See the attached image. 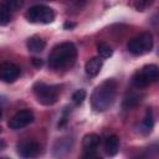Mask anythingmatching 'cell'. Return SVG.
Wrapping results in <instances>:
<instances>
[{"label":"cell","instance_id":"3957f363","mask_svg":"<svg viewBox=\"0 0 159 159\" xmlns=\"http://www.w3.org/2000/svg\"><path fill=\"white\" fill-rule=\"evenodd\" d=\"M32 92L39 103H41L42 106H52L58 99L60 86L46 84L43 82H36L32 86Z\"/></svg>","mask_w":159,"mask_h":159},{"label":"cell","instance_id":"52a82bcc","mask_svg":"<svg viewBox=\"0 0 159 159\" xmlns=\"http://www.w3.org/2000/svg\"><path fill=\"white\" fill-rule=\"evenodd\" d=\"M32 122H34V113L29 109H24V111L17 112L9 120V127L12 130H17V129H21V128L29 125Z\"/></svg>","mask_w":159,"mask_h":159},{"label":"cell","instance_id":"9c48e42d","mask_svg":"<svg viewBox=\"0 0 159 159\" xmlns=\"http://www.w3.org/2000/svg\"><path fill=\"white\" fill-rule=\"evenodd\" d=\"M40 153V145L35 140H26L19 144V154L22 158H35Z\"/></svg>","mask_w":159,"mask_h":159},{"label":"cell","instance_id":"ffe728a7","mask_svg":"<svg viewBox=\"0 0 159 159\" xmlns=\"http://www.w3.org/2000/svg\"><path fill=\"white\" fill-rule=\"evenodd\" d=\"M31 62H32V65H34V66H36V67H41V66L43 65V61H42V60H40V58H32V60H31Z\"/></svg>","mask_w":159,"mask_h":159},{"label":"cell","instance_id":"cb8c5ba5","mask_svg":"<svg viewBox=\"0 0 159 159\" xmlns=\"http://www.w3.org/2000/svg\"><path fill=\"white\" fill-rule=\"evenodd\" d=\"M142 1H148V0H142Z\"/></svg>","mask_w":159,"mask_h":159},{"label":"cell","instance_id":"603a6c76","mask_svg":"<svg viewBox=\"0 0 159 159\" xmlns=\"http://www.w3.org/2000/svg\"><path fill=\"white\" fill-rule=\"evenodd\" d=\"M1 116H2V113H1V109H0V118H1Z\"/></svg>","mask_w":159,"mask_h":159},{"label":"cell","instance_id":"44dd1931","mask_svg":"<svg viewBox=\"0 0 159 159\" xmlns=\"http://www.w3.org/2000/svg\"><path fill=\"white\" fill-rule=\"evenodd\" d=\"M75 26H76V24H75V22H71V21H67V22L63 24V27L67 29V30H71V29H73Z\"/></svg>","mask_w":159,"mask_h":159},{"label":"cell","instance_id":"4fadbf2b","mask_svg":"<svg viewBox=\"0 0 159 159\" xmlns=\"http://www.w3.org/2000/svg\"><path fill=\"white\" fill-rule=\"evenodd\" d=\"M99 142H101V138L98 134L96 133H89V134H86L82 139V145L84 149H96L98 145H99Z\"/></svg>","mask_w":159,"mask_h":159},{"label":"cell","instance_id":"ba28073f","mask_svg":"<svg viewBox=\"0 0 159 159\" xmlns=\"http://www.w3.org/2000/svg\"><path fill=\"white\" fill-rule=\"evenodd\" d=\"M20 76V68L10 62L0 65V80L4 82H14Z\"/></svg>","mask_w":159,"mask_h":159},{"label":"cell","instance_id":"8fae6325","mask_svg":"<svg viewBox=\"0 0 159 159\" xmlns=\"http://www.w3.org/2000/svg\"><path fill=\"white\" fill-rule=\"evenodd\" d=\"M26 46H27V50H29L30 52L39 53V52H41V51L45 48L46 42H45V40H42L40 36H32V37H30V39L27 40Z\"/></svg>","mask_w":159,"mask_h":159},{"label":"cell","instance_id":"277c9868","mask_svg":"<svg viewBox=\"0 0 159 159\" xmlns=\"http://www.w3.org/2000/svg\"><path fill=\"white\" fill-rule=\"evenodd\" d=\"M159 78V70L157 65H145L142 70L134 73L132 83L135 88H145L149 84L157 82Z\"/></svg>","mask_w":159,"mask_h":159},{"label":"cell","instance_id":"d4e9b609","mask_svg":"<svg viewBox=\"0 0 159 159\" xmlns=\"http://www.w3.org/2000/svg\"><path fill=\"white\" fill-rule=\"evenodd\" d=\"M0 132H1V128H0Z\"/></svg>","mask_w":159,"mask_h":159},{"label":"cell","instance_id":"6da1fadb","mask_svg":"<svg viewBox=\"0 0 159 159\" xmlns=\"http://www.w3.org/2000/svg\"><path fill=\"white\" fill-rule=\"evenodd\" d=\"M117 82L113 78H108L98 84L92 96H91V106L96 112H104L109 109L117 96Z\"/></svg>","mask_w":159,"mask_h":159},{"label":"cell","instance_id":"5bb4252c","mask_svg":"<svg viewBox=\"0 0 159 159\" xmlns=\"http://www.w3.org/2000/svg\"><path fill=\"white\" fill-rule=\"evenodd\" d=\"M140 101H142V96H140V94H138V93H135V92L128 93V94L125 96L124 101H123V107L127 108V109H129V108L137 106Z\"/></svg>","mask_w":159,"mask_h":159},{"label":"cell","instance_id":"2e32d148","mask_svg":"<svg viewBox=\"0 0 159 159\" xmlns=\"http://www.w3.org/2000/svg\"><path fill=\"white\" fill-rule=\"evenodd\" d=\"M11 16H12V12L4 4L0 2V25L1 26L7 25L11 21Z\"/></svg>","mask_w":159,"mask_h":159},{"label":"cell","instance_id":"7a4b0ae2","mask_svg":"<svg viewBox=\"0 0 159 159\" xmlns=\"http://www.w3.org/2000/svg\"><path fill=\"white\" fill-rule=\"evenodd\" d=\"M77 57V48L72 42H62L55 46L48 56V66L52 70L71 67Z\"/></svg>","mask_w":159,"mask_h":159},{"label":"cell","instance_id":"7c38bea8","mask_svg":"<svg viewBox=\"0 0 159 159\" xmlns=\"http://www.w3.org/2000/svg\"><path fill=\"white\" fill-rule=\"evenodd\" d=\"M104 148H106V153L109 157L116 155L119 149V138L117 135H109L104 143Z\"/></svg>","mask_w":159,"mask_h":159},{"label":"cell","instance_id":"7402d4cb","mask_svg":"<svg viewBox=\"0 0 159 159\" xmlns=\"http://www.w3.org/2000/svg\"><path fill=\"white\" fill-rule=\"evenodd\" d=\"M4 147H5V143H4L2 140H0V150H1V149H2Z\"/></svg>","mask_w":159,"mask_h":159},{"label":"cell","instance_id":"d6986e66","mask_svg":"<svg viewBox=\"0 0 159 159\" xmlns=\"http://www.w3.org/2000/svg\"><path fill=\"white\" fill-rule=\"evenodd\" d=\"M84 98H86V91L84 89H77L76 92H73V94H72V101H73V103L76 104V106H80L83 101H84Z\"/></svg>","mask_w":159,"mask_h":159},{"label":"cell","instance_id":"30bf717a","mask_svg":"<svg viewBox=\"0 0 159 159\" xmlns=\"http://www.w3.org/2000/svg\"><path fill=\"white\" fill-rule=\"evenodd\" d=\"M101 68H102V60L99 57H92L84 65V72L91 77L97 76L99 73Z\"/></svg>","mask_w":159,"mask_h":159},{"label":"cell","instance_id":"9a60e30c","mask_svg":"<svg viewBox=\"0 0 159 159\" xmlns=\"http://www.w3.org/2000/svg\"><path fill=\"white\" fill-rule=\"evenodd\" d=\"M153 127H154L153 113H152L150 109H148L147 113H145V116H144V118H143V120H142V128H143V130L145 133H150L152 129H153Z\"/></svg>","mask_w":159,"mask_h":159},{"label":"cell","instance_id":"e0dca14e","mask_svg":"<svg viewBox=\"0 0 159 159\" xmlns=\"http://www.w3.org/2000/svg\"><path fill=\"white\" fill-rule=\"evenodd\" d=\"M97 52H98V55H99L102 58H108V57H111V56L113 55L112 47H111L109 45H107V43H98V46H97Z\"/></svg>","mask_w":159,"mask_h":159},{"label":"cell","instance_id":"8992f818","mask_svg":"<svg viewBox=\"0 0 159 159\" xmlns=\"http://www.w3.org/2000/svg\"><path fill=\"white\" fill-rule=\"evenodd\" d=\"M25 17L32 24H50L55 19V12L48 6L35 5L26 11Z\"/></svg>","mask_w":159,"mask_h":159},{"label":"cell","instance_id":"5b68a950","mask_svg":"<svg viewBox=\"0 0 159 159\" xmlns=\"http://www.w3.org/2000/svg\"><path fill=\"white\" fill-rule=\"evenodd\" d=\"M127 47L132 55H135V56L144 55L152 51L153 48V36L150 32H143L133 37L132 40H129Z\"/></svg>","mask_w":159,"mask_h":159},{"label":"cell","instance_id":"ac0fdd59","mask_svg":"<svg viewBox=\"0 0 159 159\" xmlns=\"http://www.w3.org/2000/svg\"><path fill=\"white\" fill-rule=\"evenodd\" d=\"M1 4H4L11 12L19 10L24 5V0H2Z\"/></svg>","mask_w":159,"mask_h":159}]
</instances>
